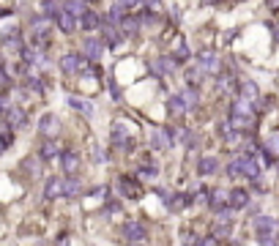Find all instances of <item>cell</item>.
Segmentation results:
<instances>
[{"mask_svg":"<svg viewBox=\"0 0 279 246\" xmlns=\"http://www.w3.org/2000/svg\"><path fill=\"white\" fill-rule=\"evenodd\" d=\"M228 172L232 175V178H252V180H260V164L254 156L244 154L238 156V159H232L228 164Z\"/></svg>","mask_w":279,"mask_h":246,"instance_id":"cell-1","label":"cell"},{"mask_svg":"<svg viewBox=\"0 0 279 246\" xmlns=\"http://www.w3.org/2000/svg\"><path fill=\"white\" fill-rule=\"evenodd\" d=\"M115 28H118V25H110V22H104V25L98 28V30L104 33V41H107V46H118V41H120V33L115 30Z\"/></svg>","mask_w":279,"mask_h":246,"instance_id":"cell-20","label":"cell"},{"mask_svg":"<svg viewBox=\"0 0 279 246\" xmlns=\"http://www.w3.org/2000/svg\"><path fill=\"white\" fill-rule=\"evenodd\" d=\"M276 230H279V224L271 219V216H258V219H254V236L260 238L263 246H274Z\"/></svg>","mask_w":279,"mask_h":246,"instance_id":"cell-2","label":"cell"},{"mask_svg":"<svg viewBox=\"0 0 279 246\" xmlns=\"http://www.w3.org/2000/svg\"><path fill=\"white\" fill-rule=\"evenodd\" d=\"M167 107H170V115L172 118H181V115H186V104H184V98H181V93H176V96H170V102H167Z\"/></svg>","mask_w":279,"mask_h":246,"instance_id":"cell-19","label":"cell"},{"mask_svg":"<svg viewBox=\"0 0 279 246\" xmlns=\"http://www.w3.org/2000/svg\"><path fill=\"white\" fill-rule=\"evenodd\" d=\"M63 11H68V14H72V16H77V20H80V16H82L88 8H85V3H82V0H66V6H63Z\"/></svg>","mask_w":279,"mask_h":246,"instance_id":"cell-25","label":"cell"},{"mask_svg":"<svg viewBox=\"0 0 279 246\" xmlns=\"http://www.w3.org/2000/svg\"><path fill=\"white\" fill-rule=\"evenodd\" d=\"M102 55H104V41H98V38H85L82 41V58H88V60L96 63Z\"/></svg>","mask_w":279,"mask_h":246,"instance_id":"cell-9","label":"cell"},{"mask_svg":"<svg viewBox=\"0 0 279 246\" xmlns=\"http://www.w3.org/2000/svg\"><path fill=\"white\" fill-rule=\"evenodd\" d=\"M200 246H219V238L216 236H211V238H202Z\"/></svg>","mask_w":279,"mask_h":246,"instance_id":"cell-37","label":"cell"},{"mask_svg":"<svg viewBox=\"0 0 279 246\" xmlns=\"http://www.w3.org/2000/svg\"><path fill=\"white\" fill-rule=\"evenodd\" d=\"M140 3H142V6H148L150 11H159V8H162V0H140Z\"/></svg>","mask_w":279,"mask_h":246,"instance_id":"cell-36","label":"cell"},{"mask_svg":"<svg viewBox=\"0 0 279 246\" xmlns=\"http://www.w3.org/2000/svg\"><path fill=\"white\" fill-rule=\"evenodd\" d=\"M38 132H42L44 137H52V140H55V134L60 132V123H58L55 115H44V118L38 120Z\"/></svg>","mask_w":279,"mask_h":246,"instance_id":"cell-14","label":"cell"},{"mask_svg":"<svg viewBox=\"0 0 279 246\" xmlns=\"http://www.w3.org/2000/svg\"><path fill=\"white\" fill-rule=\"evenodd\" d=\"M260 96V90H258V85H254V82H241V96L238 98H246V102H254V98Z\"/></svg>","mask_w":279,"mask_h":246,"instance_id":"cell-24","label":"cell"},{"mask_svg":"<svg viewBox=\"0 0 279 246\" xmlns=\"http://www.w3.org/2000/svg\"><path fill=\"white\" fill-rule=\"evenodd\" d=\"M6 148H8V142H6V140H3V134H0V154H3Z\"/></svg>","mask_w":279,"mask_h":246,"instance_id":"cell-39","label":"cell"},{"mask_svg":"<svg viewBox=\"0 0 279 246\" xmlns=\"http://www.w3.org/2000/svg\"><path fill=\"white\" fill-rule=\"evenodd\" d=\"M77 28H82V30H98V28H102V16L93 14V11H85L77 20Z\"/></svg>","mask_w":279,"mask_h":246,"instance_id":"cell-15","label":"cell"},{"mask_svg":"<svg viewBox=\"0 0 279 246\" xmlns=\"http://www.w3.org/2000/svg\"><path fill=\"white\" fill-rule=\"evenodd\" d=\"M6 120H8V126H25V112L20 107H8L6 110Z\"/></svg>","mask_w":279,"mask_h":246,"instance_id":"cell-22","label":"cell"},{"mask_svg":"<svg viewBox=\"0 0 279 246\" xmlns=\"http://www.w3.org/2000/svg\"><path fill=\"white\" fill-rule=\"evenodd\" d=\"M68 104H72L74 110H80V112H82L85 118H93V112H96V107H93L90 102H85V98H77V96L68 98Z\"/></svg>","mask_w":279,"mask_h":246,"instance_id":"cell-21","label":"cell"},{"mask_svg":"<svg viewBox=\"0 0 279 246\" xmlns=\"http://www.w3.org/2000/svg\"><path fill=\"white\" fill-rule=\"evenodd\" d=\"M216 88L224 93V96H236V77H232V74H228V72L219 74V77H216ZM236 98H238V96H236Z\"/></svg>","mask_w":279,"mask_h":246,"instance_id":"cell-16","label":"cell"},{"mask_svg":"<svg viewBox=\"0 0 279 246\" xmlns=\"http://www.w3.org/2000/svg\"><path fill=\"white\" fill-rule=\"evenodd\" d=\"M137 3H140V0H115V6H118L120 11H126V8H134Z\"/></svg>","mask_w":279,"mask_h":246,"instance_id":"cell-35","label":"cell"},{"mask_svg":"<svg viewBox=\"0 0 279 246\" xmlns=\"http://www.w3.org/2000/svg\"><path fill=\"white\" fill-rule=\"evenodd\" d=\"M189 200H192L189 194H178V197H172V202H167V205H170V210H184L186 205H189Z\"/></svg>","mask_w":279,"mask_h":246,"instance_id":"cell-30","label":"cell"},{"mask_svg":"<svg viewBox=\"0 0 279 246\" xmlns=\"http://www.w3.org/2000/svg\"><path fill=\"white\" fill-rule=\"evenodd\" d=\"M25 170H30L33 175H38V170H42V164H36V162H25Z\"/></svg>","mask_w":279,"mask_h":246,"instance_id":"cell-38","label":"cell"},{"mask_svg":"<svg viewBox=\"0 0 279 246\" xmlns=\"http://www.w3.org/2000/svg\"><path fill=\"white\" fill-rule=\"evenodd\" d=\"M202 77H206V74H202L197 66H194V68H189V72H186V85H189V88H197V85L202 82Z\"/></svg>","mask_w":279,"mask_h":246,"instance_id":"cell-27","label":"cell"},{"mask_svg":"<svg viewBox=\"0 0 279 246\" xmlns=\"http://www.w3.org/2000/svg\"><path fill=\"white\" fill-rule=\"evenodd\" d=\"M197 170H200V175H214L219 170V162L211 159V156H202L200 164H197Z\"/></svg>","mask_w":279,"mask_h":246,"instance_id":"cell-23","label":"cell"},{"mask_svg":"<svg viewBox=\"0 0 279 246\" xmlns=\"http://www.w3.org/2000/svg\"><path fill=\"white\" fill-rule=\"evenodd\" d=\"M249 205V194L244 189H232L230 192V208L232 210H241V208H246Z\"/></svg>","mask_w":279,"mask_h":246,"instance_id":"cell-18","label":"cell"},{"mask_svg":"<svg viewBox=\"0 0 279 246\" xmlns=\"http://www.w3.org/2000/svg\"><path fill=\"white\" fill-rule=\"evenodd\" d=\"M202 3H206V6H211V3H216V0H202Z\"/></svg>","mask_w":279,"mask_h":246,"instance_id":"cell-41","label":"cell"},{"mask_svg":"<svg viewBox=\"0 0 279 246\" xmlns=\"http://www.w3.org/2000/svg\"><path fill=\"white\" fill-rule=\"evenodd\" d=\"M148 68L156 74V77H164V74H170L172 68H176V60L167 55H159V58H150L148 60Z\"/></svg>","mask_w":279,"mask_h":246,"instance_id":"cell-7","label":"cell"},{"mask_svg":"<svg viewBox=\"0 0 279 246\" xmlns=\"http://www.w3.org/2000/svg\"><path fill=\"white\" fill-rule=\"evenodd\" d=\"M124 236H126V241H132V244H142L145 241V227L140 224V222H126Z\"/></svg>","mask_w":279,"mask_h":246,"instance_id":"cell-10","label":"cell"},{"mask_svg":"<svg viewBox=\"0 0 279 246\" xmlns=\"http://www.w3.org/2000/svg\"><path fill=\"white\" fill-rule=\"evenodd\" d=\"M82 68H85V58L82 55H74V52H72V55L60 58V72L63 74H80Z\"/></svg>","mask_w":279,"mask_h":246,"instance_id":"cell-8","label":"cell"},{"mask_svg":"<svg viewBox=\"0 0 279 246\" xmlns=\"http://www.w3.org/2000/svg\"><path fill=\"white\" fill-rule=\"evenodd\" d=\"M208 205H211V210H216V214H228L230 210V192L214 189L211 194H208Z\"/></svg>","mask_w":279,"mask_h":246,"instance_id":"cell-4","label":"cell"},{"mask_svg":"<svg viewBox=\"0 0 279 246\" xmlns=\"http://www.w3.org/2000/svg\"><path fill=\"white\" fill-rule=\"evenodd\" d=\"M60 170L72 178V175L80 172V156L72 154V150H66V154H60Z\"/></svg>","mask_w":279,"mask_h":246,"instance_id":"cell-12","label":"cell"},{"mask_svg":"<svg viewBox=\"0 0 279 246\" xmlns=\"http://www.w3.org/2000/svg\"><path fill=\"white\" fill-rule=\"evenodd\" d=\"M140 30V20L137 16H124L120 22V33H137Z\"/></svg>","mask_w":279,"mask_h":246,"instance_id":"cell-28","label":"cell"},{"mask_svg":"<svg viewBox=\"0 0 279 246\" xmlns=\"http://www.w3.org/2000/svg\"><path fill=\"white\" fill-rule=\"evenodd\" d=\"M197 68H200L202 74H219V72H216V68H219V58H216V52L202 50L200 55H197Z\"/></svg>","mask_w":279,"mask_h":246,"instance_id":"cell-5","label":"cell"},{"mask_svg":"<svg viewBox=\"0 0 279 246\" xmlns=\"http://www.w3.org/2000/svg\"><path fill=\"white\" fill-rule=\"evenodd\" d=\"M66 194V180L63 178H50L44 186V197L46 200H55V197H63Z\"/></svg>","mask_w":279,"mask_h":246,"instance_id":"cell-11","label":"cell"},{"mask_svg":"<svg viewBox=\"0 0 279 246\" xmlns=\"http://www.w3.org/2000/svg\"><path fill=\"white\" fill-rule=\"evenodd\" d=\"M140 172L148 175V178H156V172H159V170H156V164H154V162H145L142 167H140Z\"/></svg>","mask_w":279,"mask_h":246,"instance_id":"cell-33","label":"cell"},{"mask_svg":"<svg viewBox=\"0 0 279 246\" xmlns=\"http://www.w3.org/2000/svg\"><path fill=\"white\" fill-rule=\"evenodd\" d=\"M55 22H58V28H60L63 33H74V30H77V16H72L68 11H60V14L55 16Z\"/></svg>","mask_w":279,"mask_h":246,"instance_id":"cell-17","label":"cell"},{"mask_svg":"<svg viewBox=\"0 0 279 246\" xmlns=\"http://www.w3.org/2000/svg\"><path fill=\"white\" fill-rule=\"evenodd\" d=\"M28 88H30V90H36V93H44V82H42V80H36V77L28 80Z\"/></svg>","mask_w":279,"mask_h":246,"instance_id":"cell-34","label":"cell"},{"mask_svg":"<svg viewBox=\"0 0 279 246\" xmlns=\"http://www.w3.org/2000/svg\"><path fill=\"white\" fill-rule=\"evenodd\" d=\"M42 11H44L46 16H52V20H55V16L60 14L63 8H60V6H58V3H52V0H46V3H42Z\"/></svg>","mask_w":279,"mask_h":246,"instance_id":"cell-31","label":"cell"},{"mask_svg":"<svg viewBox=\"0 0 279 246\" xmlns=\"http://www.w3.org/2000/svg\"><path fill=\"white\" fill-rule=\"evenodd\" d=\"M60 142L58 140H52V137H46L44 142H42V148H38V156L42 159H60Z\"/></svg>","mask_w":279,"mask_h":246,"instance_id":"cell-13","label":"cell"},{"mask_svg":"<svg viewBox=\"0 0 279 246\" xmlns=\"http://www.w3.org/2000/svg\"><path fill=\"white\" fill-rule=\"evenodd\" d=\"M0 85H3V88H6V85H8V77H6V74H3V72H0Z\"/></svg>","mask_w":279,"mask_h":246,"instance_id":"cell-40","label":"cell"},{"mask_svg":"<svg viewBox=\"0 0 279 246\" xmlns=\"http://www.w3.org/2000/svg\"><path fill=\"white\" fill-rule=\"evenodd\" d=\"M118 192L126 200H140V197H142V186H140L134 178H118Z\"/></svg>","mask_w":279,"mask_h":246,"instance_id":"cell-6","label":"cell"},{"mask_svg":"<svg viewBox=\"0 0 279 246\" xmlns=\"http://www.w3.org/2000/svg\"><path fill=\"white\" fill-rule=\"evenodd\" d=\"M184 104L186 107H197V102H200V96H197V88H186V90L181 93Z\"/></svg>","mask_w":279,"mask_h":246,"instance_id":"cell-29","label":"cell"},{"mask_svg":"<svg viewBox=\"0 0 279 246\" xmlns=\"http://www.w3.org/2000/svg\"><path fill=\"white\" fill-rule=\"evenodd\" d=\"M112 145H115L118 150H129L132 145H134L132 134L126 132V123H120V120H118V123L112 126Z\"/></svg>","mask_w":279,"mask_h":246,"instance_id":"cell-3","label":"cell"},{"mask_svg":"<svg viewBox=\"0 0 279 246\" xmlns=\"http://www.w3.org/2000/svg\"><path fill=\"white\" fill-rule=\"evenodd\" d=\"M214 236H216V238H228V236H230V222H228V214H222V219L214 222Z\"/></svg>","mask_w":279,"mask_h":246,"instance_id":"cell-26","label":"cell"},{"mask_svg":"<svg viewBox=\"0 0 279 246\" xmlns=\"http://www.w3.org/2000/svg\"><path fill=\"white\" fill-rule=\"evenodd\" d=\"M74 194H80V180L74 178H66V197H74Z\"/></svg>","mask_w":279,"mask_h":246,"instance_id":"cell-32","label":"cell"}]
</instances>
